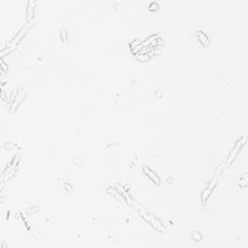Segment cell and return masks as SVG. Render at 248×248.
<instances>
[{
  "label": "cell",
  "mask_w": 248,
  "mask_h": 248,
  "mask_svg": "<svg viewBox=\"0 0 248 248\" xmlns=\"http://www.w3.org/2000/svg\"><path fill=\"white\" fill-rule=\"evenodd\" d=\"M144 172H146V173L149 176V177L150 179H152L156 184H159L160 180H159V177H158V176L156 175V173H153L152 171H150L149 169H146V168H144Z\"/></svg>",
  "instance_id": "1"
},
{
  "label": "cell",
  "mask_w": 248,
  "mask_h": 248,
  "mask_svg": "<svg viewBox=\"0 0 248 248\" xmlns=\"http://www.w3.org/2000/svg\"><path fill=\"white\" fill-rule=\"evenodd\" d=\"M241 146V143H240V142H238V143H236V146L234 147V151H232V153L230 155V158H229V161L228 162H231L233 159H234L236 157V155L238 153V151H239V147Z\"/></svg>",
  "instance_id": "3"
},
{
  "label": "cell",
  "mask_w": 248,
  "mask_h": 248,
  "mask_svg": "<svg viewBox=\"0 0 248 248\" xmlns=\"http://www.w3.org/2000/svg\"><path fill=\"white\" fill-rule=\"evenodd\" d=\"M197 36H198V38H199V41L202 43V45H203L205 47L206 46H208L209 45V41L208 39V37H206L203 33L202 32H198L197 33Z\"/></svg>",
  "instance_id": "2"
}]
</instances>
